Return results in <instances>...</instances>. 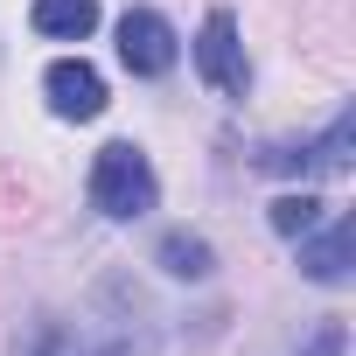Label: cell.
<instances>
[{"label": "cell", "mask_w": 356, "mask_h": 356, "mask_svg": "<svg viewBox=\"0 0 356 356\" xmlns=\"http://www.w3.org/2000/svg\"><path fill=\"white\" fill-rule=\"evenodd\" d=\"M140 293H119V314H35L15 356H154V321H140Z\"/></svg>", "instance_id": "1"}, {"label": "cell", "mask_w": 356, "mask_h": 356, "mask_svg": "<svg viewBox=\"0 0 356 356\" xmlns=\"http://www.w3.org/2000/svg\"><path fill=\"white\" fill-rule=\"evenodd\" d=\"M154 196H161V182H154V168H147V154H140L133 140L98 147V161H91V210H98V217L133 224V217L154 210Z\"/></svg>", "instance_id": "2"}, {"label": "cell", "mask_w": 356, "mask_h": 356, "mask_svg": "<svg viewBox=\"0 0 356 356\" xmlns=\"http://www.w3.org/2000/svg\"><path fill=\"white\" fill-rule=\"evenodd\" d=\"M356 161V112L342 105L335 119H328V133L321 140H266V147H252V168H266V175H342Z\"/></svg>", "instance_id": "3"}, {"label": "cell", "mask_w": 356, "mask_h": 356, "mask_svg": "<svg viewBox=\"0 0 356 356\" xmlns=\"http://www.w3.org/2000/svg\"><path fill=\"white\" fill-rule=\"evenodd\" d=\"M175 56H182V42H175L168 15H154V8H126L119 15V63L133 77H168Z\"/></svg>", "instance_id": "4"}, {"label": "cell", "mask_w": 356, "mask_h": 356, "mask_svg": "<svg viewBox=\"0 0 356 356\" xmlns=\"http://www.w3.org/2000/svg\"><path fill=\"white\" fill-rule=\"evenodd\" d=\"M196 70H203V84L224 91V98H245V91H252V63H245L238 22H231L224 8H217V15L203 22V35H196Z\"/></svg>", "instance_id": "5"}, {"label": "cell", "mask_w": 356, "mask_h": 356, "mask_svg": "<svg viewBox=\"0 0 356 356\" xmlns=\"http://www.w3.org/2000/svg\"><path fill=\"white\" fill-rule=\"evenodd\" d=\"M42 91H49V112L56 119H98L105 112V77L84 56H56L42 70Z\"/></svg>", "instance_id": "6"}, {"label": "cell", "mask_w": 356, "mask_h": 356, "mask_svg": "<svg viewBox=\"0 0 356 356\" xmlns=\"http://www.w3.org/2000/svg\"><path fill=\"white\" fill-rule=\"evenodd\" d=\"M300 245V273L321 280V286H342L349 266H356V217H335L321 238H293Z\"/></svg>", "instance_id": "7"}, {"label": "cell", "mask_w": 356, "mask_h": 356, "mask_svg": "<svg viewBox=\"0 0 356 356\" xmlns=\"http://www.w3.org/2000/svg\"><path fill=\"white\" fill-rule=\"evenodd\" d=\"M154 266L175 273V280H210V273H217V252H210V238H196V231H168V238L154 245Z\"/></svg>", "instance_id": "8"}, {"label": "cell", "mask_w": 356, "mask_h": 356, "mask_svg": "<svg viewBox=\"0 0 356 356\" xmlns=\"http://www.w3.org/2000/svg\"><path fill=\"white\" fill-rule=\"evenodd\" d=\"M98 29V0H35V35L49 42H84Z\"/></svg>", "instance_id": "9"}, {"label": "cell", "mask_w": 356, "mask_h": 356, "mask_svg": "<svg viewBox=\"0 0 356 356\" xmlns=\"http://www.w3.org/2000/svg\"><path fill=\"white\" fill-rule=\"evenodd\" d=\"M321 210H328V203H314V196L300 189V196H273V203H266V224H273L280 238H307V231L321 224Z\"/></svg>", "instance_id": "10"}, {"label": "cell", "mask_w": 356, "mask_h": 356, "mask_svg": "<svg viewBox=\"0 0 356 356\" xmlns=\"http://www.w3.org/2000/svg\"><path fill=\"white\" fill-rule=\"evenodd\" d=\"M293 356H349V328H342V321H321V328H314Z\"/></svg>", "instance_id": "11"}]
</instances>
